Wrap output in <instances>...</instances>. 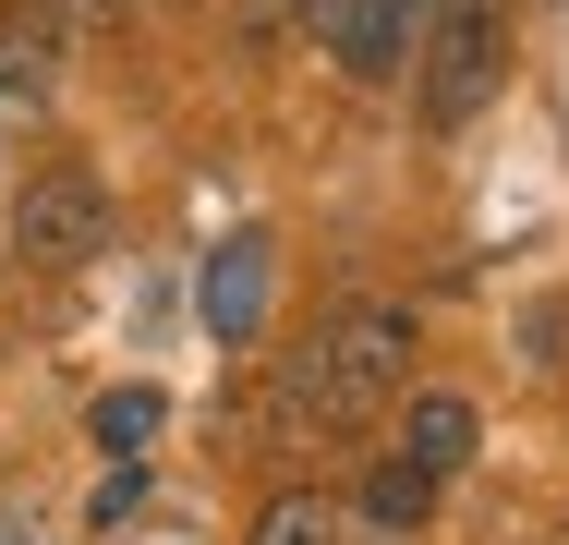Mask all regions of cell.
I'll return each mask as SVG.
<instances>
[{"mask_svg":"<svg viewBox=\"0 0 569 545\" xmlns=\"http://www.w3.org/2000/svg\"><path fill=\"white\" fill-rule=\"evenodd\" d=\"M49 86H61V24H49L37 0H12V12H0V98L37 109Z\"/></svg>","mask_w":569,"mask_h":545,"instance_id":"obj_5","label":"cell"},{"mask_svg":"<svg viewBox=\"0 0 569 545\" xmlns=\"http://www.w3.org/2000/svg\"><path fill=\"white\" fill-rule=\"evenodd\" d=\"M472 400H460V388H425V400H412V413H400V460H425V473H437V485H449L460 460H472Z\"/></svg>","mask_w":569,"mask_h":545,"instance_id":"obj_6","label":"cell"},{"mask_svg":"<svg viewBox=\"0 0 569 545\" xmlns=\"http://www.w3.org/2000/svg\"><path fill=\"white\" fill-rule=\"evenodd\" d=\"M412 24H425V0H351V24H340V61L363 73V86H388V73L412 61Z\"/></svg>","mask_w":569,"mask_h":545,"instance_id":"obj_7","label":"cell"},{"mask_svg":"<svg viewBox=\"0 0 569 545\" xmlns=\"http://www.w3.org/2000/svg\"><path fill=\"white\" fill-rule=\"evenodd\" d=\"M158 425H170V400H158V388H98V413H86V436H98V448H121V460H133Z\"/></svg>","mask_w":569,"mask_h":545,"instance_id":"obj_9","label":"cell"},{"mask_svg":"<svg viewBox=\"0 0 569 545\" xmlns=\"http://www.w3.org/2000/svg\"><path fill=\"white\" fill-rule=\"evenodd\" d=\"M133 497H146V473H133V460H121L110 485H98V497H86V522H98V534H110V522H133Z\"/></svg>","mask_w":569,"mask_h":545,"instance_id":"obj_11","label":"cell"},{"mask_svg":"<svg viewBox=\"0 0 569 545\" xmlns=\"http://www.w3.org/2000/svg\"><path fill=\"white\" fill-rule=\"evenodd\" d=\"M509 73V0H437V37H425V121L460 133L472 109L497 98Z\"/></svg>","mask_w":569,"mask_h":545,"instance_id":"obj_2","label":"cell"},{"mask_svg":"<svg viewBox=\"0 0 569 545\" xmlns=\"http://www.w3.org/2000/svg\"><path fill=\"white\" fill-rule=\"evenodd\" d=\"M12 255H24V267H86V255H110V182H98V170H37V182L12 195Z\"/></svg>","mask_w":569,"mask_h":545,"instance_id":"obj_3","label":"cell"},{"mask_svg":"<svg viewBox=\"0 0 569 545\" xmlns=\"http://www.w3.org/2000/svg\"><path fill=\"white\" fill-rule=\"evenodd\" d=\"M425 509H437V473H425V460H400V448H388V460H376V473H363V522H376V534H412V522H425Z\"/></svg>","mask_w":569,"mask_h":545,"instance_id":"obj_8","label":"cell"},{"mask_svg":"<svg viewBox=\"0 0 569 545\" xmlns=\"http://www.w3.org/2000/svg\"><path fill=\"white\" fill-rule=\"evenodd\" d=\"M254 545H340V509L303 485V497H267V522H254Z\"/></svg>","mask_w":569,"mask_h":545,"instance_id":"obj_10","label":"cell"},{"mask_svg":"<svg viewBox=\"0 0 569 545\" xmlns=\"http://www.w3.org/2000/svg\"><path fill=\"white\" fill-rule=\"evenodd\" d=\"M267 279H279L267 230H230L219 255H207V339H219V351H242V339L267 327Z\"/></svg>","mask_w":569,"mask_h":545,"instance_id":"obj_4","label":"cell"},{"mask_svg":"<svg viewBox=\"0 0 569 545\" xmlns=\"http://www.w3.org/2000/svg\"><path fill=\"white\" fill-rule=\"evenodd\" d=\"M400 364H412V316L400 304H351L303 364H291V413L303 425H376L400 400Z\"/></svg>","mask_w":569,"mask_h":545,"instance_id":"obj_1","label":"cell"}]
</instances>
